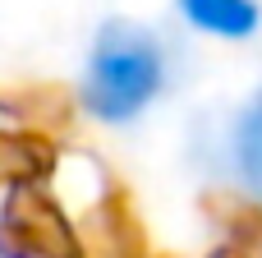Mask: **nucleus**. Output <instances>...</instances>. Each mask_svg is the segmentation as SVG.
Wrapping results in <instances>:
<instances>
[{
  "instance_id": "f257e3e1",
  "label": "nucleus",
  "mask_w": 262,
  "mask_h": 258,
  "mask_svg": "<svg viewBox=\"0 0 262 258\" xmlns=\"http://www.w3.org/2000/svg\"><path fill=\"white\" fill-rule=\"evenodd\" d=\"M170 60L166 42L138 18H106L88 46L78 74V106L97 125H134L166 92Z\"/></svg>"
},
{
  "instance_id": "f03ea898",
  "label": "nucleus",
  "mask_w": 262,
  "mask_h": 258,
  "mask_svg": "<svg viewBox=\"0 0 262 258\" xmlns=\"http://www.w3.org/2000/svg\"><path fill=\"white\" fill-rule=\"evenodd\" d=\"M175 9L193 32H207L221 42H244L262 23L258 0H175Z\"/></svg>"
},
{
  "instance_id": "7ed1b4c3",
  "label": "nucleus",
  "mask_w": 262,
  "mask_h": 258,
  "mask_svg": "<svg viewBox=\"0 0 262 258\" xmlns=\"http://www.w3.org/2000/svg\"><path fill=\"white\" fill-rule=\"evenodd\" d=\"M230 162H235V175L239 185L262 199V92H253L244 102V111L235 115V129H230Z\"/></svg>"
}]
</instances>
